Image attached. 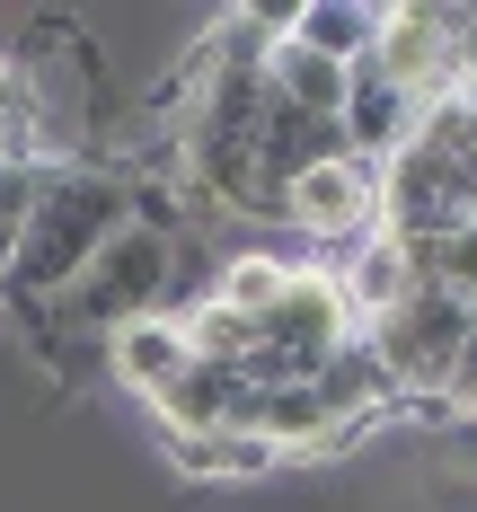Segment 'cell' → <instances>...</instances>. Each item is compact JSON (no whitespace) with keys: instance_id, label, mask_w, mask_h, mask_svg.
Instances as JSON below:
<instances>
[{"instance_id":"7a4b0ae2","label":"cell","mask_w":477,"mask_h":512,"mask_svg":"<svg viewBox=\"0 0 477 512\" xmlns=\"http://www.w3.org/2000/svg\"><path fill=\"white\" fill-rule=\"evenodd\" d=\"M168 265H177V230L124 221V230L80 265V283H71V292H53L36 318H45L53 336H98V345H106L115 327L159 318V301H168Z\"/></svg>"},{"instance_id":"3957f363","label":"cell","mask_w":477,"mask_h":512,"mask_svg":"<svg viewBox=\"0 0 477 512\" xmlns=\"http://www.w3.org/2000/svg\"><path fill=\"white\" fill-rule=\"evenodd\" d=\"M283 212H292L310 239H354V230H371V212H380V177H371V159L327 151V159H310V168L283 186Z\"/></svg>"},{"instance_id":"277c9868","label":"cell","mask_w":477,"mask_h":512,"mask_svg":"<svg viewBox=\"0 0 477 512\" xmlns=\"http://www.w3.org/2000/svg\"><path fill=\"white\" fill-rule=\"evenodd\" d=\"M106 362H115V380L133 389V398H168L177 380H186V362H195V336L177 327V318H133V327H115L106 336Z\"/></svg>"},{"instance_id":"6da1fadb","label":"cell","mask_w":477,"mask_h":512,"mask_svg":"<svg viewBox=\"0 0 477 512\" xmlns=\"http://www.w3.org/2000/svg\"><path fill=\"white\" fill-rule=\"evenodd\" d=\"M124 221H133V186H124V177H106V168H45L36 204L18 221V239H9V292L27 309H45L53 292L80 283V265H89Z\"/></svg>"}]
</instances>
